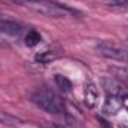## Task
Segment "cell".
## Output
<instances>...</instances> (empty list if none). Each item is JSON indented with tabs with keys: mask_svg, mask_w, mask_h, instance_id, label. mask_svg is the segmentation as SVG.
<instances>
[{
	"mask_svg": "<svg viewBox=\"0 0 128 128\" xmlns=\"http://www.w3.org/2000/svg\"><path fill=\"white\" fill-rule=\"evenodd\" d=\"M110 72L113 73L115 79H118L125 86H128V68H124V67H112Z\"/></svg>",
	"mask_w": 128,
	"mask_h": 128,
	"instance_id": "30bf717a",
	"label": "cell"
},
{
	"mask_svg": "<svg viewBox=\"0 0 128 128\" xmlns=\"http://www.w3.org/2000/svg\"><path fill=\"white\" fill-rule=\"evenodd\" d=\"M39 42H40V34L37 32L30 30V32L26 34V45L27 46H36Z\"/></svg>",
	"mask_w": 128,
	"mask_h": 128,
	"instance_id": "7c38bea8",
	"label": "cell"
},
{
	"mask_svg": "<svg viewBox=\"0 0 128 128\" xmlns=\"http://www.w3.org/2000/svg\"><path fill=\"white\" fill-rule=\"evenodd\" d=\"M0 32L10 34V36H20L24 32V27L14 21V20H8V18H0Z\"/></svg>",
	"mask_w": 128,
	"mask_h": 128,
	"instance_id": "8992f818",
	"label": "cell"
},
{
	"mask_svg": "<svg viewBox=\"0 0 128 128\" xmlns=\"http://www.w3.org/2000/svg\"><path fill=\"white\" fill-rule=\"evenodd\" d=\"M98 100V88L94 82H88L85 86V104L86 107H94Z\"/></svg>",
	"mask_w": 128,
	"mask_h": 128,
	"instance_id": "52a82bcc",
	"label": "cell"
},
{
	"mask_svg": "<svg viewBox=\"0 0 128 128\" xmlns=\"http://www.w3.org/2000/svg\"><path fill=\"white\" fill-rule=\"evenodd\" d=\"M0 124L2 125H9V127H18L21 124V119L8 113V112L0 110Z\"/></svg>",
	"mask_w": 128,
	"mask_h": 128,
	"instance_id": "9c48e42d",
	"label": "cell"
},
{
	"mask_svg": "<svg viewBox=\"0 0 128 128\" xmlns=\"http://www.w3.org/2000/svg\"><path fill=\"white\" fill-rule=\"evenodd\" d=\"M96 51L101 57H104L107 60H113V61H119V63H128V51L118 43L103 40V42L97 43Z\"/></svg>",
	"mask_w": 128,
	"mask_h": 128,
	"instance_id": "3957f363",
	"label": "cell"
},
{
	"mask_svg": "<svg viewBox=\"0 0 128 128\" xmlns=\"http://www.w3.org/2000/svg\"><path fill=\"white\" fill-rule=\"evenodd\" d=\"M43 128H64V127L60 125V124H54V122H45Z\"/></svg>",
	"mask_w": 128,
	"mask_h": 128,
	"instance_id": "5bb4252c",
	"label": "cell"
},
{
	"mask_svg": "<svg viewBox=\"0 0 128 128\" xmlns=\"http://www.w3.org/2000/svg\"><path fill=\"white\" fill-rule=\"evenodd\" d=\"M16 4H21L24 8H28L30 10L45 15V16H51V18H63V16H68V15H76L78 12L60 4L57 2L52 0H10Z\"/></svg>",
	"mask_w": 128,
	"mask_h": 128,
	"instance_id": "6da1fadb",
	"label": "cell"
},
{
	"mask_svg": "<svg viewBox=\"0 0 128 128\" xmlns=\"http://www.w3.org/2000/svg\"><path fill=\"white\" fill-rule=\"evenodd\" d=\"M104 2L110 6H127L128 4V0H104Z\"/></svg>",
	"mask_w": 128,
	"mask_h": 128,
	"instance_id": "4fadbf2b",
	"label": "cell"
},
{
	"mask_svg": "<svg viewBox=\"0 0 128 128\" xmlns=\"http://www.w3.org/2000/svg\"><path fill=\"white\" fill-rule=\"evenodd\" d=\"M103 86L110 96H119V97L128 96L127 86L115 78H104L103 79Z\"/></svg>",
	"mask_w": 128,
	"mask_h": 128,
	"instance_id": "277c9868",
	"label": "cell"
},
{
	"mask_svg": "<svg viewBox=\"0 0 128 128\" xmlns=\"http://www.w3.org/2000/svg\"><path fill=\"white\" fill-rule=\"evenodd\" d=\"M122 107H124V97L109 96L107 97V100L104 101L103 113L107 115V116H112V115H116L118 112H121Z\"/></svg>",
	"mask_w": 128,
	"mask_h": 128,
	"instance_id": "5b68a950",
	"label": "cell"
},
{
	"mask_svg": "<svg viewBox=\"0 0 128 128\" xmlns=\"http://www.w3.org/2000/svg\"><path fill=\"white\" fill-rule=\"evenodd\" d=\"M32 101L42 110L51 115H64L66 103L60 96H57L51 90H39L32 96Z\"/></svg>",
	"mask_w": 128,
	"mask_h": 128,
	"instance_id": "7a4b0ae2",
	"label": "cell"
},
{
	"mask_svg": "<svg viewBox=\"0 0 128 128\" xmlns=\"http://www.w3.org/2000/svg\"><path fill=\"white\" fill-rule=\"evenodd\" d=\"M55 84L58 85V88L61 91H64V92H68L72 90V82L67 78L61 76V74H55Z\"/></svg>",
	"mask_w": 128,
	"mask_h": 128,
	"instance_id": "8fae6325",
	"label": "cell"
},
{
	"mask_svg": "<svg viewBox=\"0 0 128 128\" xmlns=\"http://www.w3.org/2000/svg\"><path fill=\"white\" fill-rule=\"evenodd\" d=\"M60 58V52L58 51H54V49H45L39 54H36V61L42 64H49L55 60Z\"/></svg>",
	"mask_w": 128,
	"mask_h": 128,
	"instance_id": "ba28073f",
	"label": "cell"
}]
</instances>
